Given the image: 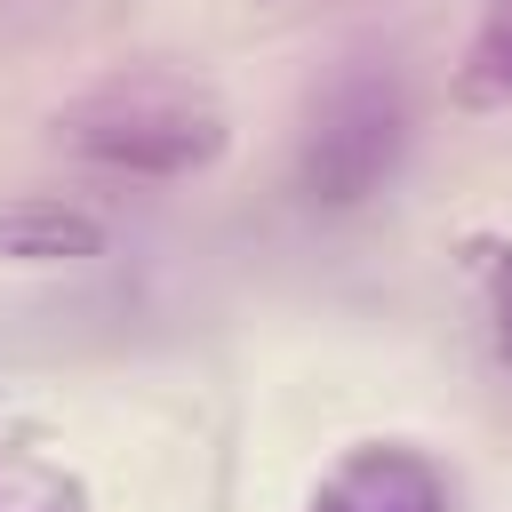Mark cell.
<instances>
[{
    "label": "cell",
    "mask_w": 512,
    "mask_h": 512,
    "mask_svg": "<svg viewBox=\"0 0 512 512\" xmlns=\"http://www.w3.org/2000/svg\"><path fill=\"white\" fill-rule=\"evenodd\" d=\"M0 512H96L88 480L32 432H0Z\"/></svg>",
    "instance_id": "obj_5"
},
{
    "label": "cell",
    "mask_w": 512,
    "mask_h": 512,
    "mask_svg": "<svg viewBox=\"0 0 512 512\" xmlns=\"http://www.w3.org/2000/svg\"><path fill=\"white\" fill-rule=\"evenodd\" d=\"M456 104L464 112H496L512 104V0H488L480 8V32L456 64Z\"/></svg>",
    "instance_id": "obj_6"
},
{
    "label": "cell",
    "mask_w": 512,
    "mask_h": 512,
    "mask_svg": "<svg viewBox=\"0 0 512 512\" xmlns=\"http://www.w3.org/2000/svg\"><path fill=\"white\" fill-rule=\"evenodd\" d=\"M56 144L104 176H200L224 160L232 144V112L208 80L192 72H160V64H136V72H112L96 88H80L64 112H56Z\"/></svg>",
    "instance_id": "obj_1"
},
{
    "label": "cell",
    "mask_w": 512,
    "mask_h": 512,
    "mask_svg": "<svg viewBox=\"0 0 512 512\" xmlns=\"http://www.w3.org/2000/svg\"><path fill=\"white\" fill-rule=\"evenodd\" d=\"M408 152V88L384 64H352L312 96L304 144H296V184L320 208H352L368 200Z\"/></svg>",
    "instance_id": "obj_2"
},
{
    "label": "cell",
    "mask_w": 512,
    "mask_h": 512,
    "mask_svg": "<svg viewBox=\"0 0 512 512\" xmlns=\"http://www.w3.org/2000/svg\"><path fill=\"white\" fill-rule=\"evenodd\" d=\"M472 280H480L496 352H504V368H512V240H472Z\"/></svg>",
    "instance_id": "obj_7"
},
{
    "label": "cell",
    "mask_w": 512,
    "mask_h": 512,
    "mask_svg": "<svg viewBox=\"0 0 512 512\" xmlns=\"http://www.w3.org/2000/svg\"><path fill=\"white\" fill-rule=\"evenodd\" d=\"M304 512H448V480H440V464L424 448L360 440L320 472Z\"/></svg>",
    "instance_id": "obj_3"
},
{
    "label": "cell",
    "mask_w": 512,
    "mask_h": 512,
    "mask_svg": "<svg viewBox=\"0 0 512 512\" xmlns=\"http://www.w3.org/2000/svg\"><path fill=\"white\" fill-rule=\"evenodd\" d=\"M104 248V224L72 200H8L0 208V256L8 264H80Z\"/></svg>",
    "instance_id": "obj_4"
}]
</instances>
